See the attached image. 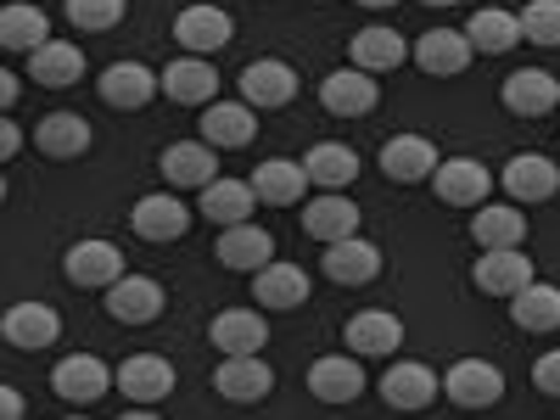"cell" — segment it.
<instances>
[{
    "label": "cell",
    "instance_id": "obj_1",
    "mask_svg": "<svg viewBox=\"0 0 560 420\" xmlns=\"http://www.w3.org/2000/svg\"><path fill=\"white\" fill-rule=\"evenodd\" d=\"M113 387H118V370H107L96 353H68L51 370V393L62 404H102Z\"/></svg>",
    "mask_w": 560,
    "mask_h": 420
},
{
    "label": "cell",
    "instance_id": "obj_2",
    "mask_svg": "<svg viewBox=\"0 0 560 420\" xmlns=\"http://www.w3.org/2000/svg\"><path fill=\"white\" fill-rule=\"evenodd\" d=\"M62 275L73 280L79 292H107V287H118V280H124L129 269H124V253H118L113 242L90 236V242H73V247H68Z\"/></svg>",
    "mask_w": 560,
    "mask_h": 420
},
{
    "label": "cell",
    "instance_id": "obj_3",
    "mask_svg": "<svg viewBox=\"0 0 560 420\" xmlns=\"http://www.w3.org/2000/svg\"><path fill=\"white\" fill-rule=\"evenodd\" d=\"M376 102H382L376 73H364L353 62L319 79V107L331 113V118H364V113H376Z\"/></svg>",
    "mask_w": 560,
    "mask_h": 420
},
{
    "label": "cell",
    "instance_id": "obj_4",
    "mask_svg": "<svg viewBox=\"0 0 560 420\" xmlns=\"http://www.w3.org/2000/svg\"><path fill=\"white\" fill-rule=\"evenodd\" d=\"M443 393L459 409H493L504 398V370L493 359H454L443 376Z\"/></svg>",
    "mask_w": 560,
    "mask_h": 420
},
{
    "label": "cell",
    "instance_id": "obj_5",
    "mask_svg": "<svg viewBox=\"0 0 560 420\" xmlns=\"http://www.w3.org/2000/svg\"><path fill=\"white\" fill-rule=\"evenodd\" d=\"M342 348L359 353V359H393L404 348V319L387 314V308H359L342 325Z\"/></svg>",
    "mask_w": 560,
    "mask_h": 420
},
{
    "label": "cell",
    "instance_id": "obj_6",
    "mask_svg": "<svg viewBox=\"0 0 560 420\" xmlns=\"http://www.w3.org/2000/svg\"><path fill=\"white\" fill-rule=\"evenodd\" d=\"M96 90L113 113H140L152 96H163V73H152L147 62H113V68H102Z\"/></svg>",
    "mask_w": 560,
    "mask_h": 420
},
{
    "label": "cell",
    "instance_id": "obj_7",
    "mask_svg": "<svg viewBox=\"0 0 560 420\" xmlns=\"http://www.w3.org/2000/svg\"><path fill=\"white\" fill-rule=\"evenodd\" d=\"M174 39L185 45V57H213V51H224L230 39H236V23H230V12L224 7H185L179 18H174Z\"/></svg>",
    "mask_w": 560,
    "mask_h": 420
},
{
    "label": "cell",
    "instance_id": "obj_8",
    "mask_svg": "<svg viewBox=\"0 0 560 420\" xmlns=\"http://www.w3.org/2000/svg\"><path fill=\"white\" fill-rule=\"evenodd\" d=\"M213 393L230 404H264L275 393V370L264 364V353H236V359H219L213 370Z\"/></svg>",
    "mask_w": 560,
    "mask_h": 420
},
{
    "label": "cell",
    "instance_id": "obj_9",
    "mask_svg": "<svg viewBox=\"0 0 560 420\" xmlns=\"http://www.w3.org/2000/svg\"><path fill=\"white\" fill-rule=\"evenodd\" d=\"M158 168H163L168 185H179V191H208L219 179V152L208 140H174V147H163Z\"/></svg>",
    "mask_w": 560,
    "mask_h": 420
},
{
    "label": "cell",
    "instance_id": "obj_10",
    "mask_svg": "<svg viewBox=\"0 0 560 420\" xmlns=\"http://www.w3.org/2000/svg\"><path fill=\"white\" fill-rule=\"evenodd\" d=\"M432 191H438V202H448V208H482L488 191H493V174H488L477 158H443L438 174H432Z\"/></svg>",
    "mask_w": 560,
    "mask_h": 420
},
{
    "label": "cell",
    "instance_id": "obj_11",
    "mask_svg": "<svg viewBox=\"0 0 560 420\" xmlns=\"http://www.w3.org/2000/svg\"><path fill=\"white\" fill-rule=\"evenodd\" d=\"M415 68L420 73H432V79H454V73H465L471 68V57H477V45L465 39V28H432V34H420L415 39Z\"/></svg>",
    "mask_w": 560,
    "mask_h": 420
},
{
    "label": "cell",
    "instance_id": "obj_12",
    "mask_svg": "<svg viewBox=\"0 0 560 420\" xmlns=\"http://www.w3.org/2000/svg\"><path fill=\"white\" fill-rule=\"evenodd\" d=\"M129 224H135L140 242H158V247H163V242H179L185 230H191V208H185L174 191H152V197L135 202Z\"/></svg>",
    "mask_w": 560,
    "mask_h": 420
},
{
    "label": "cell",
    "instance_id": "obj_13",
    "mask_svg": "<svg viewBox=\"0 0 560 420\" xmlns=\"http://www.w3.org/2000/svg\"><path fill=\"white\" fill-rule=\"evenodd\" d=\"M118 393L129 398V404H163L168 393H174V364L163 359V353H129L124 364H118Z\"/></svg>",
    "mask_w": 560,
    "mask_h": 420
},
{
    "label": "cell",
    "instance_id": "obj_14",
    "mask_svg": "<svg viewBox=\"0 0 560 420\" xmlns=\"http://www.w3.org/2000/svg\"><path fill=\"white\" fill-rule=\"evenodd\" d=\"M292 96H298V73H292V62L258 57V62L242 68V102H247V107L269 113V107H287Z\"/></svg>",
    "mask_w": 560,
    "mask_h": 420
},
{
    "label": "cell",
    "instance_id": "obj_15",
    "mask_svg": "<svg viewBox=\"0 0 560 420\" xmlns=\"http://www.w3.org/2000/svg\"><path fill=\"white\" fill-rule=\"evenodd\" d=\"M504 107L516 113V118H549L560 107V79L544 73V68H516V73H504Z\"/></svg>",
    "mask_w": 560,
    "mask_h": 420
},
{
    "label": "cell",
    "instance_id": "obj_16",
    "mask_svg": "<svg viewBox=\"0 0 560 420\" xmlns=\"http://www.w3.org/2000/svg\"><path fill=\"white\" fill-rule=\"evenodd\" d=\"M0 331H7V342H12L18 353H39V348H57L62 314L45 308V303H12L7 319H0Z\"/></svg>",
    "mask_w": 560,
    "mask_h": 420
},
{
    "label": "cell",
    "instance_id": "obj_17",
    "mask_svg": "<svg viewBox=\"0 0 560 420\" xmlns=\"http://www.w3.org/2000/svg\"><path fill=\"white\" fill-rule=\"evenodd\" d=\"M471 280H477V292H488V298H516V292L533 287V258H527L522 247L482 253L477 269H471Z\"/></svg>",
    "mask_w": 560,
    "mask_h": 420
},
{
    "label": "cell",
    "instance_id": "obj_18",
    "mask_svg": "<svg viewBox=\"0 0 560 420\" xmlns=\"http://www.w3.org/2000/svg\"><path fill=\"white\" fill-rule=\"evenodd\" d=\"M308 393L319 404H353L364 393V364L359 353H325L308 364Z\"/></svg>",
    "mask_w": 560,
    "mask_h": 420
},
{
    "label": "cell",
    "instance_id": "obj_19",
    "mask_svg": "<svg viewBox=\"0 0 560 420\" xmlns=\"http://www.w3.org/2000/svg\"><path fill=\"white\" fill-rule=\"evenodd\" d=\"M208 342H213L224 359L258 353V348L269 342V319H264V308H224V314H213V325H208Z\"/></svg>",
    "mask_w": 560,
    "mask_h": 420
},
{
    "label": "cell",
    "instance_id": "obj_20",
    "mask_svg": "<svg viewBox=\"0 0 560 420\" xmlns=\"http://www.w3.org/2000/svg\"><path fill=\"white\" fill-rule=\"evenodd\" d=\"M163 96L179 107H213L219 102V73L208 57H179L163 68Z\"/></svg>",
    "mask_w": 560,
    "mask_h": 420
},
{
    "label": "cell",
    "instance_id": "obj_21",
    "mask_svg": "<svg viewBox=\"0 0 560 420\" xmlns=\"http://www.w3.org/2000/svg\"><path fill=\"white\" fill-rule=\"evenodd\" d=\"M253 135H258V107L247 102H213L202 113V140L213 152H242L253 147Z\"/></svg>",
    "mask_w": 560,
    "mask_h": 420
},
{
    "label": "cell",
    "instance_id": "obj_22",
    "mask_svg": "<svg viewBox=\"0 0 560 420\" xmlns=\"http://www.w3.org/2000/svg\"><path fill=\"white\" fill-rule=\"evenodd\" d=\"M163 287L152 275H124L118 287H107V314L118 319V325H152L158 314H163Z\"/></svg>",
    "mask_w": 560,
    "mask_h": 420
},
{
    "label": "cell",
    "instance_id": "obj_23",
    "mask_svg": "<svg viewBox=\"0 0 560 420\" xmlns=\"http://www.w3.org/2000/svg\"><path fill=\"white\" fill-rule=\"evenodd\" d=\"M499 185H504V191L516 197V202H549V197L560 191V168H555L544 152H522V158L504 163Z\"/></svg>",
    "mask_w": 560,
    "mask_h": 420
},
{
    "label": "cell",
    "instance_id": "obj_24",
    "mask_svg": "<svg viewBox=\"0 0 560 420\" xmlns=\"http://www.w3.org/2000/svg\"><path fill=\"white\" fill-rule=\"evenodd\" d=\"M219 264L224 269H242V275H258L264 264H275V236L264 224H230L219 230Z\"/></svg>",
    "mask_w": 560,
    "mask_h": 420
},
{
    "label": "cell",
    "instance_id": "obj_25",
    "mask_svg": "<svg viewBox=\"0 0 560 420\" xmlns=\"http://www.w3.org/2000/svg\"><path fill=\"white\" fill-rule=\"evenodd\" d=\"M303 230L314 242H348V236H359V208H353V197L348 191H325V197H314L308 208H303Z\"/></svg>",
    "mask_w": 560,
    "mask_h": 420
},
{
    "label": "cell",
    "instance_id": "obj_26",
    "mask_svg": "<svg viewBox=\"0 0 560 420\" xmlns=\"http://www.w3.org/2000/svg\"><path fill=\"white\" fill-rule=\"evenodd\" d=\"M253 303L258 308H280V314H292V308H303L308 303V275L298 269V264H264L258 275H253Z\"/></svg>",
    "mask_w": 560,
    "mask_h": 420
},
{
    "label": "cell",
    "instance_id": "obj_27",
    "mask_svg": "<svg viewBox=\"0 0 560 420\" xmlns=\"http://www.w3.org/2000/svg\"><path fill=\"white\" fill-rule=\"evenodd\" d=\"M325 275L337 287H370L382 275V247L364 242V236H348V242H331L325 247Z\"/></svg>",
    "mask_w": 560,
    "mask_h": 420
},
{
    "label": "cell",
    "instance_id": "obj_28",
    "mask_svg": "<svg viewBox=\"0 0 560 420\" xmlns=\"http://www.w3.org/2000/svg\"><path fill=\"white\" fill-rule=\"evenodd\" d=\"M382 168L398 185H420V179L438 174V147H432L427 135H393L387 147H382Z\"/></svg>",
    "mask_w": 560,
    "mask_h": 420
},
{
    "label": "cell",
    "instance_id": "obj_29",
    "mask_svg": "<svg viewBox=\"0 0 560 420\" xmlns=\"http://www.w3.org/2000/svg\"><path fill=\"white\" fill-rule=\"evenodd\" d=\"M202 202H197V213L208 219V224H219V230H230V224H247V213L258 208V191H253V179H213L208 191H197Z\"/></svg>",
    "mask_w": 560,
    "mask_h": 420
},
{
    "label": "cell",
    "instance_id": "obj_30",
    "mask_svg": "<svg viewBox=\"0 0 560 420\" xmlns=\"http://www.w3.org/2000/svg\"><path fill=\"white\" fill-rule=\"evenodd\" d=\"M382 398H387V409H427L432 398H438V376L427 364H415V359H393L387 364V376H382Z\"/></svg>",
    "mask_w": 560,
    "mask_h": 420
},
{
    "label": "cell",
    "instance_id": "obj_31",
    "mask_svg": "<svg viewBox=\"0 0 560 420\" xmlns=\"http://www.w3.org/2000/svg\"><path fill=\"white\" fill-rule=\"evenodd\" d=\"M471 242L482 253H499V247H522L527 242V213L510 208V202H482L471 213Z\"/></svg>",
    "mask_w": 560,
    "mask_h": 420
},
{
    "label": "cell",
    "instance_id": "obj_32",
    "mask_svg": "<svg viewBox=\"0 0 560 420\" xmlns=\"http://www.w3.org/2000/svg\"><path fill=\"white\" fill-rule=\"evenodd\" d=\"M303 185H314V179H308V168L292 163V158H269V163L253 168V191H258V202H269V208H298V202H303Z\"/></svg>",
    "mask_w": 560,
    "mask_h": 420
},
{
    "label": "cell",
    "instance_id": "obj_33",
    "mask_svg": "<svg viewBox=\"0 0 560 420\" xmlns=\"http://www.w3.org/2000/svg\"><path fill=\"white\" fill-rule=\"evenodd\" d=\"M465 39H471L482 57H504V51H516V45L527 39V34H522V12L482 7V12H471V23H465Z\"/></svg>",
    "mask_w": 560,
    "mask_h": 420
},
{
    "label": "cell",
    "instance_id": "obj_34",
    "mask_svg": "<svg viewBox=\"0 0 560 420\" xmlns=\"http://www.w3.org/2000/svg\"><path fill=\"white\" fill-rule=\"evenodd\" d=\"M28 79L45 84V90H68V84L84 79V51L73 39H45L39 51L28 57Z\"/></svg>",
    "mask_w": 560,
    "mask_h": 420
},
{
    "label": "cell",
    "instance_id": "obj_35",
    "mask_svg": "<svg viewBox=\"0 0 560 420\" xmlns=\"http://www.w3.org/2000/svg\"><path fill=\"white\" fill-rule=\"evenodd\" d=\"M348 62L364 68V73H393V68L409 62V45H404V34H393V28H382V23H370V28L353 34Z\"/></svg>",
    "mask_w": 560,
    "mask_h": 420
},
{
    "label": "cell",
    "instance_id": "obj_36",
    "mask_svg": "<svg viewBox=\"0 0 560 420\" xmlns=\"http://www.w3.org/2000/svg\"><path fill=\"white\" fill-rule=\"evenodd\" d=\"M34 147L45 152V158H84L90 152V118H79V113H45L39 124H34Z\"/></svg>",
    "mask_w": 560,
    "mask_h": 420
},
{
    "label": "cell",
    "instance_id": "obj_37",
    "mask_svg": "<svg viewBox=\"0 0 560 420\" xmlns=\"http://www.w3.org/2000/svg\"><path fill=\"white\" fill-rule=\"evenodd\" d=\"M303 168H308V179L319 185V191H348V185L359 179V152L342 147V140H319V147H308Z\"/></svg>",
    "mask_w": 560,
    "mask_h": 420
},
{
    "label": "cell",
    "instance_id": "obj_38",
    "mask_svg": "<svg viewBox=\"0 0 560 420\" xmlns=\"http://www.w3.org/2000/svg\"><path fill=\"white\" fill-rule=\"evenodd\" d=\"M45 39H51V18H45L39 7H23V0H12V7L0 12V45H7V51L34 57Z\"/></svg>",
    "mask_w": 560,
    "mask_h": 420
},
{
    "label": "cell",
    "instance_id": "obj_39",
    "mask_svg": "<svg viewBox=\"0 0 560 420\" xmlns=\"http://www.w3.org/2000/svg\"><path fill=\"white\" fill-rule=\"evenodd\" d=\"M510 319H516L522 331H560V287L533 280L527 292L510 298Z\"/></svg>",
    "mask_w": 560,
    "mask_h": 420
},
{
    "label": "cell",
    "instance_id": "obj_40",
    "mask_svg": "<svg viewBox=\"0 0 560 420\" xmlns=\"http://www.w3.org/2000/svg\"><path fill=\"white\" fill-rule=\"evenodd\" d=\"M62 12L79 34H107L124 23V0H62Z\"/></svg>",
    "mask_w": 560,
    "mask_h": 420
},
{
    "label": "cell",
    "instance_id": "obj_41",
    "mask_svg": "<svg viewBox=\"0 0 560 420\" xmlns=\"http://www.w3.org/2000/svg\"><path fill=\"white\" fill-rule=\"evenodd\" d=\"M522 34H527L533 45H560V0H527Z\"/></svg>",
    "mask_w": 560,
    "mask_h": 420
},
{
    "label": "cell",
    "instance_id": "obj_42",
    "mask_svg": "<svg viewBox=\"0 0 560 420\" xmlns=\"http://www.w3.org/2000/svg\"><path fill=\"white\" fill-rule=\"evenodd\" d=\"M533 387H538L544 398H560V348L544 353V359L533 364Z\"/></svg>",
    "mask_w": 560,
    "mask_h": 420
},
{
    "label": "cell",
    "instance_id": "obj_43",
    "mask_svg": "<svg viewBox=\"0 0 560 420\" xmlns=\"http://www.w3.org/2000/svg\"><path fill=\"white\" fill-rule=\"evenodd\" d=\"M18 152H23V129H18V124H0V158L12 163Z\"/></svg>",
    "mask_w": 560,
    "mask_h": 420
},
{
    "label": "cell",
    "instance_id": "obj_44",
    "mask_svg": "<svg viewBox=\"0 0 560 420\" xmlns=\"http://www.w3.org/2000/svg\"><path fill=\"white\" fill-rule=\"evenodd\" d=\"M18 96H23V79H18V73H0V102L18 107Z\"/></svg>",
    "mask_w": 560,
    "mask_h": 420
},
{
    "label": "cell",
    "instance_id": "obj_45",
    "mask_svg": "<svg viewBox=\"0 0 560 420\" xmlns=\"http://www.w3.org/2000/svg\"><path fill=\"white\" fill-rule=\"evenodd\" d=\"M0 420H23V393L7 387V398H0Z\"/></svg>",
    "mask_w": 560,
    "mask_h": 420
},
{
    "label": "cell",
    "instance_id": "obj_46",
    "mask_svg": "<svg viewBox=\"0 0 560 420\" xmlns=\"http://www.w3.org/2000/svg\"><path fill=\"white\" fill-rule=\"evenodd\" d=\"M118 420H163V415H158V409H147V404H135V409H129V415H118Z\"/></svg>",
    "mask_w": 560,
    "mask_h": 420
},
{
    "label": "cell",
    "instance_id": "obj_47",
    "mask_svg": "<svg viewBox=\"0 0 560 420\" xmlns=\"http://www.w3.org/2000/svg\"><path fill=\"white\" fill-rule=\"evenodd\" d=\"M359 7H370V12H387V7H398V0H359Z\"/></svg>",
    "mask_w": 560,
    "mask_h": 420
},
{
    "label": "cell",
    "instance_id": "obj_48",
    "mask_svg": "<svg viewBox=\"0 0 560 420\" xmlns=\"http://www.w3.org/2000/svg\"><path fill=\"white\" fill-rule=\"evenodd\" d=\"M420 7H454V0H420Z\"/></svg>",
    "mask_w": 560,
    "mask_h": 420
},
{
    "label": "cell",
    "instance_id": "obj_49",
    "mask_svg": "<svg viewBox=\"0 0 560 420\" xmlns=\"http://www.w3.org/2000/svg\"><path fill=\"white\" fill-rule=\"evenodd\" d=\"M68 420H84V415H68Z\"/></svg>",
    "mask_w": 560,
    "mask_h": 420
}]
</instances>
